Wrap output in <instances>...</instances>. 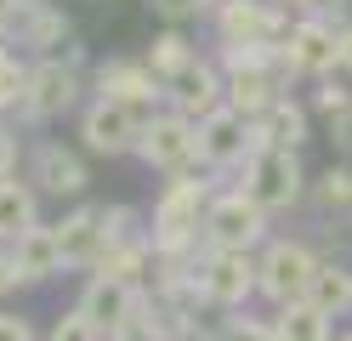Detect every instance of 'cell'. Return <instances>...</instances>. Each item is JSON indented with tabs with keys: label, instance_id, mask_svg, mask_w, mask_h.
Instances as JSON below:
<instances>
[{
	"label": "cell",
	"instance_id": "6da1fadb",
	"mask_svg": "<svg viewBox=\"0 0 352 341\" xmlns=\"http://www.w3.org/2000/svg\"><path fill=\"white\" fill-rule=\"evenodd\" d=\"M199 211H205V182H170V194L153 211V250L176 256L199 239Z\"/></svg>",
	"mask_w": 352,
	"mask_h": 341
},
{
	"label": "cell",
	"instance_id": "7a4b0ae2",
	"mask_svg": "<svg viewBox=\"0 0 352 341\" xmlns=\"http://www.w3.org/2000/svg\"><path fill=\"white\" fill-rule=\"evenodd\" d=\"M245 194L261 205V211H290L301 199V165H296V148H267L261 143L250 154V182Z\"/></svg>",
	"mask_w": 352,
	"mask_h": 341
},
{
	"label": "cell",
	"instance_id": "3957f363",
	"mask_svg": "<svg viewBox=\"0 0 352 341\" xmlns=\"http://www.w3.org/2000/svg\"><path fill=\"white\" fill-rule=\"evenodd\" d=\"M313 273H318V262H313L307 245H273L267 256H261V267H256V285L284 307V302H301V296H307Z\"/></svg>",
	"mask_w": 352,
	"mask_h": 341
},
{
	"label": "cell",
	"instance_id": "277c9868",
	"mask_svg": "<svg viewBox=\"0 0 352 341\" xmlns=\"http://www.w3.org/2000/svg\"><path fill=\"white\" fill-rule=\"evenodd\" d=\"M261 205L250 194H233V199H216L210 205V216H205V239L210 250H250L261 239Z\"/></svg>",
	"mask_w": 352,
	"mask_h": 341
},
{
	"label": "cell",
	"instance_id": "5b68a950",
	"mask_svg": "<svg viewBox=\"0 0 352 341\" xmlns=\"http://www.w3.org/2000/svg\"><path fill=\"white\" fill-rule=\"evenodd\" d=\"M142 159L148 165H160V171H182L193 154H199V131L188 125V114H160V120H148L142 125Z\"/></svg>",
	"mask_w": 352,
	"mask_h": 341
},
{
	"label": "cell",
	"instance_id": "8992f818",
	"mask_svg": "<svg viewBox=\"0 0 352 341\" xmlns=\"http://www.w3.org/2000/svg\"><path fill=\"white\" fill-rule=\"evenodd\" d=\"M142 125H148V114H142V108L97 97V108L85 114V143H91L97 154H125V148H137V143H142Z\"/></svg>",
	"mask_w": 352,
	"mask_h": 341
},
{
	"label": "cell",
	"instance_id": "52a82bcc",
	"mask_svg": "<svg viewBox=\"0 0 352 341\" xmlns=\"http://www.w3.org/2000/svg\"><path fill=\"white\" fill-rule=\"evenodd\" d=\"M256 290V267L245 250H210L205 267H199V296L216 307H239L245 296Z\"/></svg>",
	"mask_w": 352,
	"mask_h": 341
},
{
	"label": "cell",
	"instance_id": "ba28073f",
	"mask_svg": "<svg viewBox=\"0 0 352 341\" xmlns=\"http://www.w3.org/2000/svg\"><path fill=\"white\" fill-rule=\"evenodd\" d=\"M261 143L250 136V125H245L239 108H210L199 120V159H210V165H233V159H245Z\"/></svg>",
	"mask_w": 352,
	"mask_h": 341
},
{
	"label": "cell",
	"instance_id": "9c48e42d",
	"mask_svg": "<svg viewBox=\"0 0 352 341\" xmlns=\"http://www.w3.org/2000/svg\"><path fill=\"white\" fill-rule=\"evenodd\" d=\"M278 57H284V68H290V74H324V68L341 63V40H336V29H329V23L307 17V23H296V29H290V40H284Z\"/></svg>",
	"mask_w": 352,
	"mask_h": 341
},
{
	"label": "cell",
	"instance_id": "30bf717a",
	"mask_svg": "<svg viewBox=\"0 0 352 341\" xmlns=\"http://www.w3.org/2000/svg\"><path fill=\"white\" fill-rule=\"evenodd\" d=\"M165 97L176 103V114H210V108H222V80H216L210 63L193 57L182 74L165 80Z\"/></svg>",
	"mask_w": 352,
	"mask_h": 341
},
{
	"label": "cell",
	"instance_id": "8fae6325",
	"mask_svg": "<svg viewBox=\"0 0 352 341\" xmlns=\"http://www.w3.org/2000/svg\"><path fill=\"white\" fill-rule=\"evenodd\" d=\"M57 250H63V262H74V267H91L102 262V250H108V227H102V211H74L69 222L57 227Z\"/></svg>",
	"mask_w": 352,
	"mask_h": 341
},
{
	"label": "cell",
	"instance_id": "7c38bea8",
	"mask_svg": "<svg viewBox=\"0 0 352 341\" xmlns=\"http://www.w3.org/2000/svg\"><path fill=\"white\" fill-rule=\"evenodd\" d=\"M69 103H74V68L40 63L29 74V91H23V114L29 120H46V114H63Z\"/></svg>",
	"mask_w": 352,
	"mask_h": 341
},
{
	"label": "cell",
	"instance_id": "4fadbf2b",
	"mask_svg": "<svg viewBox=\"0 0 352 341\" xmlns=\"http://www.w3.org/2000/svg\"><path fill=\"white\" fill-rule=\"evenodd\" d=\"M131 307H137V285H131V279H114V273H97L91 290H85V302H80V313L91 318L97 330H114Z\"/></svg>",
	"mask_w": 352,
	"mask_h": 341
},
{
	"label": "cell",
	"instance_id": "5bb4252c",
	"mask_svg": "<svg viewBox=\"0 0 352 341\" xmlns=\"http://www.w3.org/2000/svg\"><path fill=\"white\" fill-rule=\"evenodd\" d=\"M12 267H17V279H52V273L63 267V250H57V227H29L23 239H12Z\"/></svg>",
	"mask_w": 352,
	"mask_h": 341
},
{
	"label": "cell",
	"instance_id": "9a60e30c",
	"mask_svg": "<svg viewBox=\"0 0 352 341\" xmlns=\"http://www.w3.org/2000/svg\"><path fill=\"white\" fill-rule=\"evenodd\" d=\"M160 80L148 74V63H108L102 74H97V91L108 103H131V108H142L148 114V103L160 97V91H153Z\"/></svg>",
	"mask_w": 352,
	"mask_h": 341
},
{
	"label": "cell",
	"instance_id": "2e32d148",
	"mask_svg": "<svg viewBox=\"0 0 352 341\" xmlns=\"http://www.w3.org/2000/svg\"><path fill=\"white\" fill-rule=\"evenodd\" d=\"M278 29V17L261 0H222V40L228 45H256Z\"/></svg>",
	"mask_w": 352,
	"mask_h": 341
},
{
	"label": "cell",
	"instance_id": "e0dca14e",
	"mask_svg": "<svg viewBox=\"0 0 352 341\" xmlns=\"http://www.w3.org/2000/svg\"><path fill=\"white\" fill-rule=\"evenodd\" d=\"M273 335L278 341H329V313H318L313 302H284L278 318H273Z\"/></svg>",
	"mask_w": 352,
	"mask_h": 341
},
{
	"label": "cell",
	"instance_id": "ac0fdd59",
	"mask_svg": "<svg viewBox=\"0 0 352 341\" xmlns=\"http://www.w3.org/2000/svg\"><path fill=\"white\" fill-rule=\"evenodd\" d=\"M34 182H40L46 194H80V188H85V165H80L69 148H40Z\"/></svg>",
	"mask_w": 352,
	"mask_h": 341
},
{
	"label": "cell",
	"instance_id": "d6986e66",
	"mask_svg": "<svg viewBox=\"0 0 352 341\" xmlns=\"http://www.w3.org/2000/svg\"><path fill=\"white\" fill-rule=\"evenodd\" d=\"M307 302H313L318 313H346L352 307V273L341 262H318L313 285H307Z\"/></svg>",
	"mask_w": 352,
	"mask_h": 341
},
{
	"label": "cell",
	"instance_id": "ffe728a7",
	"mask_svg": "<svg viewBox=\"0 0 352 341\" xmlns=\"http://www.w3.org/2000/svg\"><path fill=\"white\" fill-rule=\"evenodd\" d=\"M301 136H307V114L296 103H273L256 125V143H267V148H296Z\"/></svg>",
	"mask_w": 352,
	"mask_h": 341
},
{
	"label": "cell",
	"instance_id": "44dd1931",
	"mask_svg": "<svg viewBox=\"0 0 352 341\" xmlns=\"http://www.w3.org/2000/svg\"><path fill=\"white\" fill-rule=\"evenodd\" d=\"M34 222V194L17 188V182H0V239H23Z\"/></svg>",
	"mask_w": 352,
	"mask_h": 341
},
{
	"label": "cell",
	"instance_id": "7402d4cb",
	"mask_svg": "<svg viewBox=\"0 0 352 341\" xmlns=\"http://www.w3.org/2000/svg\"><path fill=\"white\" fill-rule=\"evenodd\" d=\"M193 63V52H188V40L182 34H160V40H153V52H148V74L153 80H170V74H182V68Z\"/></svg>",
	"mask_w": 352,
	"mask_h": 341
},
{
	"label": "cell",
	"instance_id": "603a6c76",
	"mask_svg": "<svg viewBox=\"0 0 352 341\" xmlns=\"http://www.w3.org/2000/svg\"><path fill=\"white\" fill-rule=\"evenodd\" d=\"M108 341H165V318H153V313L137 302L114 330H108Z\"/></svg>",
	"mask_w": 352,
	"mask_h": 341
},
{
	"label": "cell",
	"instance_id": "cb8c5ba5",
	"mask_svg": "<svg viewBox=\"0 0 352 341\" xmlns=\"http://www.w3.org/2000/svg\"><path fill=\"white\" fill-rule=\"evenodd\" d=\"M23 91H29V68H17L6 52H0V108L23 103Z\"/></svg>",
	"mask_w": 352,
	"mask_h": 341
},
{
	"label": "cell",
	"instance_id": "d4e9b609",
	"mask_svg": "<svg viewBox=\"0 0 352 341\" xmlns=\"http://www.w3.org/2000/svg\"><path fill=\"white\" fill-rule=\"evenodd\" d=\"M52 341H102V330H97L85 313H63L57 330H52Z\"/></svg>",
	"mask_w": 352,
	"mask_h": 341
},
{
	"label": "cell",
	"instance_id": "484cf974",
	"mask_svg": "<svg viewBox=\"0 0 352 341\" xmlns=\"http://www.w3.org/2000/svg\"><path fill=\"white\" fill-rule=\"evenodd\" d=\"M318 194H324V205H352V171H346V165H341V171H329Z\"/></svg>",
	"mask_w": 352,
	"mask_h": 341
},
{
	"label": "cell",
	"instance_id": "4316f807",
	"mask_svg": "<svg viewBox=\"0 0 352 341\" xmlns=\"http://www.w3.org/2000/svg\"><path fill=\"white\" fill-rule=\"evenodd\" d=\"M222 341H278V335H273V324H245V318H239V324L222 330Z\"/></svg>",
	"mask_w": 352,
	"mask_h": 341
},
{
	"label": "cell",
	"instance_id": "83f0119b",
	"mask_svg": "<svg viewBox=\"0 0 352 341\" xmlns=\"http://www.w3.org/2000/svg\"><path fill=\"white\" fill-rule=\"evenodd\" d=\"M199 6H205V0H153V12H160V17H170V23H182V17H193Z\"/></svg>",
	"mask_w": 352,
	"mask_h": 341
},
{
	"label": "cell",
	"instance_id": "f1b7e54d",
	"mask_svg": "<svg viewBox=\"0 0 352 341\" xmlns=\"http://www.w3.org/2000/svg\"><path fill=\"white\" fill-rule=\"evenodd\" d=\"M0 341H34L29 318H17V313H0Z\"/></svg>",
	"mask_w": 352,
	"mask_h": 341
},
{
	"label": "cell",
	"instance_id": "f546056e",
	"mask_svg": "<svg viewBox=\"0 0 352 341\" xmlns=\"http://www.w3.org/2000/svg\"><path fill=\"white\" fill-rule=\"evenodd\" d=\"M329 131H336V143H341V148L352 154V103H346L341 114H329Z\"/></svg>",
	"mask_w": 352,
	"mask_h": 341
},
{
	"label": "cell",
	"instance_id": "4dcf8cb0",
	"mask_svg": "<svg viewBox=\"0 0 352 341\" xmlns=\"http://www.w3.org/2000/svg\"><path fill=\"white\" fill-rule=\"evenodd\" d=\"M12 165H17V143H12V131L0 125V182L12 176Z\"/></svg>",
	"mask_w": 352,
	"mask_h": 341
},
{
	"label": "cell",
	"instance_id": "1f68e13d",
	"mask_svg": "<svg viewBox=\"0 0 352 341\" xmlns=\"http://www.w3.org/2000/svg\"><path fill=\"white\" fill-rule=\"evenodd\" d=\"M318 108L341 114V108H346V91H341V85H318Z\"/></svg>",
	"mask_w": 352,
	"mask_h": 341
},
{
	"label": "cell",
	"instance_id": "d6a6232c",
	"mask_svg": "<svg viewBox=\"0 0 352 341\" xmlns=\"http://www.w3.org/2000/svg\"><path fill=\"white\" fill-rule=\"evenodd\" d=\"M17 285V267H12V250H0V290Z\"/></svg>",
	"mask_w": 352,
	"mask_h": 341
},
{
	"label": "cell",
	"instance_id": "836d02e7",
	"mask_svg": "<svg viewBox=\"0 0 352 341\" xmlns=\"http://www.w3.org/2000/svg\"><path fill=\"white\" fill-rule=\"evenodd\" d=\"M341 63H346V68H352V29H346V34H341Z\"/></svg>",
	"mask_w": 352,
	"mask_h": 341
},
{
	"label": "cell",
	"instance_id": "e575fe53",
	"mask_svg": "<svg viewBox=\"0 0 352 341\" xmlns=\"http://www.w3.org/2000/svg\"><path fill=\"white\" fill-rule=\"evenodd\" d=\"M301 6H313V12H329V6H341V0H301Z\"/></svg>",
	"mask_w": 352,
	"mask_h": 341
},
{
	"label": "cell",
	"instance_id": "d590c367",
	"mask_svg": "<svg viewBox=\"0 0 352 341\" xmlns=\"http://www.w3.org/2000/svg\"><path fill=\"white\" fill-rule=\"evenodd\" d=\"M0 6H12V0H0Z\"/></svg>",
	"mask_w": 352,
	"mask_h": 341
},
{
	"label": "cell",
	"instance_id": "8d00e7d4",
	"mask_svg": "<svg viewBox=\"0 0 352 341\" xmlns=\"http://www.w3.org/2000/svg\"><path fill=\"white\" fill-rule=\"evenodd\" d=\"M341 341H352V335H341Z\"/></svg>",
	"mask_w": 352,
	"mask_h": 341
}]
</instances>
